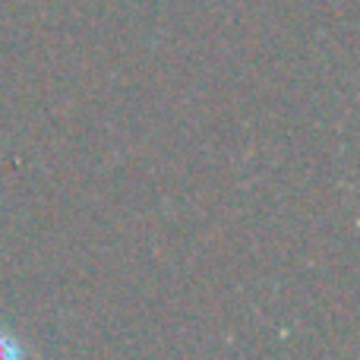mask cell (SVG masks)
I'll use <instances>...</instances> for the list:
<instances>
[{
    "instance_id": "obj_1",
    "label": "cell",
    "mask_w": 360,
    "mask_h": 360,
    "mask_svg": "<svg viewBox=\"0 0 360 360\" xmlns=\"http://www.w3.org/2000/svg\"><path fill=\"white\" fill-rule=\"evenodd\" d=\"M22 351H25L22 342L0 323V360H16V357H22Z\"/></svg>"
}]
</instances>
